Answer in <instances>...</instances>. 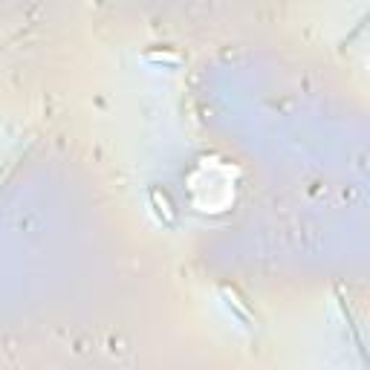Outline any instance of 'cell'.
<instances>
[{
    "mask_svg": "<svg viewBox=\"0 0 370 370\" xmlns=\"http://www.w3.org/2000/svg\"><path fill=\"white\" fill-rule=\"evenodd\" d=\"M154 61H177V55H157V52H151Z\"/></svg>",
    "mask_w": 370,
    "mask_h": 370,
    "instance_id": "obj_1",
    "label": "cell"
}]
</instances>
